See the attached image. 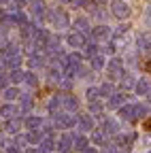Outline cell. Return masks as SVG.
<instances>
[{
  "label": "cell",
  "mask_w": 151,
  "mask_h": 153,
  "mask_svg": "<svg viewBox=\"0 0 151 153\" xmlns=\"http://www.w3.org/2000/svg\"><path fill=\"white\" fill-rule=\"evenodd\" d=\"M47 19H49V24H51L55 30H66V28L70 26V17H68V13H66L64 9H60V7H55V9L47 11Z\"/></svg>",
  "instance_id": "obj_1"
},
{
  "label": "cell",
  "mask_w": 151,
  "mask_h": 153,
  "mask_svg": "<svg viewBox=\"0 0 151 153\" xmlns=\"http://www.w3.org/2000/svg\"><path fill=\"white\" fill-rule=\"evenodd\" d=\"M109 13L115 19L123 22V19H128L132 15V7L128 0H109Z\"/></svg>",
  "instance_id": "obj_2"
},
{
  "label": "cell",
  "mask_w": 151,
  "mask_h": 153,
  "mask_svg": "<svg viewBox=\"0 0 151 153\" xmlns=\"http://www.w3.org/2000/svg\"><path fill=\"white\" fill-rule=\"evenodd\" d=\"M53 123L58 130H70V128L77 126V115L70 113V111H66V113L58 111V113H53Z\"/></svg>",
  "instance_id": "obj_3"
},
{
  "label": "cell",
  "mask_w": 151,
  "mask_h": 153,
  "mask_svg": "<svg viewBox=\"0 0 151 153\" xmlns=\"http://www.w3.org/2000/svg\"><path fill=\"white\" fill-rule=\"evenodd\" d=\"M113 38V28L106 26V24H100L96 28H91V41L98 43V45H104Z\"/></svg>",
  "instance_id": "obj_4"
},
{
  "label": "cell",
  "mask_w": 151,
  "mask_h": 153,
  "mask_svg": "<svg viewBox=\"0 0 151 153\" xmlns=\"http://www.w3.org/2000/svg\"><path fill=\"white\" fill-rule=\"evenodd\" d=\"M28 7H30V15L34 19V24L36 26H43L45 17H47V4L43 2V0H32Z\"/></svg>",
  "instance_id": "obj_5"
},
{
  "label": "cell",
  "mask_w": 151,
  "mask_h": 153,
  "mask_svg": "<svg viewBox=\"0 0 151 153\" xmlns=\"http://www.w3.org/2000/svg\"><path fill=\"white\" fill-rule=\"evenodd\" d=\"M123 60L121 57H111V62L106 64V74H109V79L111 81H119L121 76H123Z\"/></svg>",
  "instance_id": "obj_6"
},
{
  "label": "cell",
  "mask_w": 151,
  "mask_h": 153,
  "mask_svg": "<svg viewBox=\"0 0 151 153\" xmlns=\"http://www.w3.org/2000/svg\"><path fill=\"white\" fill-rule=\"evenodd\" d=\"M66 43H68L72 49H83V47L87 45V36H85L83 32H79V30H72V32L66 36Z\"/></svg>",
  "instance_id": "obj_7"
},
{
  "label": "cell",
  "mask_w": 151,
  "mask_h": 153,
  "mask_svg": "<svg viewBox=\"0 0 151 153\" xmlns=\"http://www.w3.org/2000/svg\"><path fill=\"white\" fill-rule=\"evenodd\" d=\"M77 130H81V132H91L94 130V117L89 113L77 115Z\"/></svg>",
  "instance_id": "obj_8"
},
{
  "label": "cell",
  "mask_w": 151,
  "mask_h": 153,
  "mask_svg": "<svg viewBox=\"0 0 151 153\" xmlns=\"http://www.w3.org/2000/svg\"><path fill=\"white\" fill-rule=\"evenodd\" d=\"M26 64H28L32 70H36V68H43V66H45V55H43V51H32V53L28 55Z\"/></svg>",
  "instance_id": "obj_9"
},
{
  "label": "cell",
  "mask_w": 151,
  "mask_h": 153,
  "mask_svg": "<svg viewBox=\"0 0 151 153\" xmlns=\"http://www.w3.org/2000/svg\"><path fill=\"white\" fill-rule=\"evenodd\" d=\"M62 108H64V111L74 113V111L79 108V100H77V96H72V94H62Z\"/></svg>",
  "instance_id": "obj_10"
},
{
  "label": "cell",
  "mask_w": 151,
  "mask_h": 153,
  "mask_svg": "<svg viewBox=\"0 0 151 153\" xmlns=\"http://www.w3.org/2000/svg\"><path fill=\"white\" fill-rule=\"evenodd\" d=\"M70 147H72V134H62L60 140H55V149L60 153H68Z\"/></svg>",
  "instance_id": "obj_11"
},
{
  "label": "cell",
  "mask_w": 151,
  "mask_h": 153,
  "mask_svg": "<svg viewBox=\"0 0 151 153\" xmlns=\"http://www.w3.org/2000/svg\"><path fill=\"white\" fill-rule=\"evenodd\" d=\"M136 45H138V51L149 53L151 51V34H145V32L136 34Z\"/></svg>",
  "instance_id": "obj_12"
},
{
  "label": "cell",
  "mask_w": 151,
  "mask_h": 153,
  "mask_svg": "<svg viewBox=\"0 0 151 153\" xmlns=\"http://www.w3.org/2000/svg\"><path fill=\"white\" fill-rule=\"evenodd\" d=\"M102 132H104V134H113V136H115L117 132H121L119 121H117V119H111V117H106V119L102 121Z\"/></svg>",
  "instance_id": "obj_13"
},
{
  "label": "cell",
  "mask_w": 151,
  "mask_h": 153,
  "mask_svg": "<svg viewBox=\"0 0 151 153\" xmlns=\"http://www.w3.org/2000/svg\"><path fill=\"white\" fill-rule=\"evenodd\" d=\"M24 126H26V130H43V117H39V115H28L24 119Z\"/></svg>",
  "instance_id": "obj_14"
},
{
  "label": "cell",
  "mask_w": 151,
  "mask_h": 153,
  "mask_svg": "<svg viewBox=\"0 0 151 153\" xmlns=\"http://www.w3.org/2000/svg\"><path fill=\"white\" fill-rule=\"evenodd\" d=\"M134 89H136L138 96H147V91L151 89V79H149V76H141V79H136Z\"/></svg>",
  "instance_id": "obj_15"
},
{
  "label": "cell",
  "mask_w": 151,
  "mask_h": 153,
  "mask_svg": "<svg viewBox=\"0 0 151 153\" xmlns=\"http://www.w3.org/2000/svg\"><path fill=\"white\" fill-rule=\"evenodd\" d=\"M39 149H41L43 153H51V151L55 149V138H53V134H45V136L41 138V143H39Z\"/></svg>",
  "instance_id": "obj_16"
},
{
  "label": "cell",
  "mask_w": 151,
  "mask_h": 153,
  "mask_svg": "<svg viewBox=\"0 0 151 153\" xmlns=\"http://www.w3.org/2000/svg\"><path fill=\"white\" fill-rule=\"evenodd\" d=\"M119 117L126 119V121H136L134 104H121V106H119Z\"/></svg>",
  "instance_id": "obj_17"
},
{
  "label": "cell",
  "mask_w": 151,
  "mask_h": 153,
  "mask_svg": "<svg viewBox=\"0 0 151 153\" xmlns=\"http://www.w3.org/2000/svg\"><path fill=\"white\" fill-rule=\"evenodd\" d=\"M22 126H24V121H22V119H17V117H11V119H7L4 134H19Z\"/></svg>",
  "instance_id": "obj_18"
},
{
  "label": "cell",
  "mask_w": 151,
  "mask_h": 153,
  "mask_svg": "<svg viewBox=\"0 0 151 153\" xmlns=\"http://www.w3.org/2000/svg\"><path fill=\"white\" fill-rule=\"evenodd\" d=\"M72 26H74V30H79V32H83V34L91 32V24H89V19H87V17H83V15H79L77 19H74Z\"/></svg>",
  "instance_id": "obj_19"
},
{
  "label": "cell",
  "mask_w": 151,
  "mask_h": 153,
  "mask_svg": "<svg viewBox=\"0 0 151 153\" xmlns=\"http://www.w3.org/2000/svg\"><path fill=\"white\" fill-rule=\"evenodd\" d=\"M126 100H128V96H123V94H111L106 106H109L111 111H113V108H119L121 104H126Z\"/></svg>",
  "instance_id": "obj_20"
},
{
  "label": "cell",
  "mask_w": 151,
  "mask_h": 153,
  "mask_svg": "<svg viewBox=\"0 0 151 153\" xmlns=\"http://www.w3.org/2000/svg\"><path fill=\"white\" fill-rule=\"evenodd\" d=\"M62 108V94H55V96H51V98L47 100V111L53 115V113H58Z\"/></svg>",
  "instance_id": "obj_21"
},
{
  "label": "cell",
  "mask_w": 151,
  "mask_h": 153,
  "mask_svg": "<svg viewBox=\"0 0 151 153\" xmlns=\"http://www.w3.org/2000/svg\"><path fill=\"white\" fill-rule=\"evenodd\" d=\"M19 113V106H15V104H2L0 106V115H2L4 119H11V117H15V115Z\"/></svg>",
  "instance_id": "obj_22"
},
{
  "label": "cell",
  "mask_w": 151,
  "mask_h": 153,
  "mask_svg": "<svg viewBox=\"0 0 151 153\" xmlns=\"http://www.w3.org/2000/svg\"><path fill=\"white\" fill-rule=\"evenodd\" d=\"M89 66H91V70H102L104 66H106V57L104 55H100V53H96V55H91L89 57Z\"/></svg>",
  "instance_id": "obj_23"
},
{
  "label": "cell",
  "mask_w": 151,
  "mask_h": 153,
  "mask_svg": "<svg viewBox=\"0 0 151 153\" xmlns=\"http://www.w3.org/2000/svg\"><path fill=\"white\" fill-rule=\"evenodd\" d=\"M91 143H94V147H104L106 134L102 130H91Z\"/></svg>",
  "instance_id": "obj_24"
},
{
  "label": "cell",
  "mask_w": 151,
  "mask_h": 153,
  "mask_svg": "<svg viewBox=\"0 0 151 153\" xmlns=\"http://www.w3.org/2000/svg\"><path fill=\"white\" fill-rule=\"evenodd\" d=\"M62 70H60V66L55 68V66H51V68H47V79L51 81V83H60L62 81Z\"/></svg>",
  "instance_id": "obj_25"
},
{
  "label": "cell",
  "mask_w": 151,
  "mask_h": 153,
  "mask_svg": "<svg viewBox=\"0 0 151 153\" xmlns=\"http://www.w3.org/2000/svg\"><path fill=\"white\" fill-rule=\"evenodd\" d=\"M87 143H89V140L83 136V134H72V147L77 149V151H83V149L87 147Z\"/></svg>",
  "instance_id": "obj_26"
},
{
  "label": "cell",
  "mask_w": 151,
  "mask_h": 153,
  "mask_svg": "<svg viewBox=\"0 0 151 153\" xmlns=\"http://www.w3.org/2000/svg\"><path fill=\"white\" fill-rule=\"evenodd\" d=\"M41 138H43L41 130H28V134H26V143H32V145H39Z\"/></svg>",
  "instance_id": "obj_27"
},
{
  "label": "cell",
  "mask_w": 151,
  "mask_h": 153,
  "mask_svg": "<svg viewBox=\"0 0 151 153\" xmlns=\"http://www.w3.org/2000/svg\"><path fill=\"white\" fill-rule=\"evenodd\" d=\"M2 96H4V100H7V102H13V100L19 98L22 94H19V89H17V87H4Z\"/></svg>",
  "instance_id": "obj_28"
},
{
  "label": "cell",
  "mask_w": 151,
  "mask_h": 153,
  "mask_svg": "<svg viewBox=\"0 0 151 153\" xmlns=\"http://www.w3.org/2000/svg\"><path fill=\"white\" fill-rule=\"evenodd\" d=\"M26 79V72H22L19 68H13L11 70V74H9V81L13 83V85H17V83H22Z\"/></svg>",
  "instance_id": "obj_29"
},
{
  "label": "cell",
  "mask_w": 151,
  "mask_h": 153,
  "mask_svg": "<svg viewBox=\"0 0 151 153\" xmlns=\"http://www.w3.org/2000/svg\"><path fill=\"white\" fill-rule=\"evenodd\" d=\"M134 83H136L134 74H126V72H123V76H121V87H123V89H134Z\"/></svg>",
  "instance_id": "obj_30"
},
{
  "label": "cell",
  "mask_w": 151,
  "mask_h": 153,
  "mask_svg": "<svg viewBox=\"0 0 151 153\" xmlns=\"http://www.w3.org/2000/svg\"><path fill=\"white\" fill-rule=\"evenodd\" d=\"M134 113H136V119H145L149 115V104H134Z\"/></svg>",
  "instance_id": "obj_31"
},
{
  "label": "cell",
  "mask_w": 151,
  "mask_h": 153,
  "mask_svg": "<svg viewBox=\"0 0 151 153\" xmlns=\"http://www.w3.org/2000/svg\"><path fill=\"white\" fill-rule=\"evenodd\" d=\"M19 111H24V113H30V111H32V98H30V96L22 94V104H19Z\"/></svg>",
  "instance_id": "obj_32"
},
{
  "label": "cell",
  "mask_w": 151,
  "mask_h": 153,
  "mask_svg": "<svg viewBox=\"0 0 151 153\" xmlns=\"http://www.w3.org/2000/svg\"><path fill=\"white\" fill-rule=\"evenodd\" d=\"M102 111H104V106H102L98 100H91V102H89V113H91V117H94V115H102Z\"/></svg>",
  "instance_id": "obj_33"
},
{
  "label": "cell",
  "mask_w": 151,
  "mask_h": 153,
  "mask_svg": "<svg viewBox=\"0 0 151 153\" xmlns=\"http://www.w3.org/2000/svg\"><path fill=\"white\" fill-rule=\"evenodd\" d=\"M24 81H26L30 87H36V85H39V76H36V72L30 70V72H26V79H24Z\"/></svg>",
  "instance_id": "obj_34"
},
{
  "label": "cell",
  "mask_w": 151,
  "mask_h": 153,
  "mask_svg": "<svg viewBox=\"0 0 151 153\" xmlns=\"http://www.w3.org/2000/svg\"><path fill=\"white\" fill-rule=\"evenodd\" d=\"M85 96H87L89 102H91V100H98V98H100V89H98V87H87Z\"/></svg>",
  "instance_id": "obj_35"
},
{
  "label": "cell",
  "mask_w": 151,
  "mask_h": 153,
  "mask_svg": "<svg viewBox=\"0 0 151 153\" xmlns=\"http://www.w3.org/2000/svg\"><path fill=\"white\" fill-rule=\"evenodd\" d=\"M98 89H100V96H106V98H109V96L113 94V83H111V81H106V83H102Z\"/></svg>",
  "instance_id": "obj_36"
},
{
  "label": "cell",
  "mask_w": 151,
  "mask_h": 153,
  "mask_svg": "<svg viewBox=\"0 0 151 153\" xmlns=\"http://www.w3.org/2000/svg\"><path fill=\"white\" fill-rule=\"evenodd\" d=\"M66 60H68L72 66H81V60H83V55H81V53H70V55H66Z\"/></svg>",
  "instance_id": "obj_37"
},
{
  "label": "cell",
  "mask_w": 151,
  "mask_h": 153,
  "mask_svg": "<svg viewBox=\"0 0 151 153\" xmlns=\"http://www.w3.org/2000/svg\"><path fill=\"white\" fill-rule=\"evenodd\" d=\"M143 24L151 28V2L145 7V13H143Z\"/></svg>",
  "instance_id": "obj_38"
},
{
  "label": "cell",
  "mask_w": 151,
  "mask_h": 153,
  "mask_svg": "<svg viewBox=\"0 0 151 153\" xmlns=\"http://www.w3.org/2000/svg\"><path fill=\"white\" fill-rule=\"evenodd\" d=\"M87 45H89V47L85 49V55H87V57H91V55H96V53H98V43H94V41H91V43H87Z\"/></svg>",
  "instance_id": "obj_39"
},
{
  "label": "cell",
  "mask_w": 151,
  "mask_h": 153,
  "mask_svg": "<svg viewBox=\"0 0 151 153\" xmlns=\"http://www.w3.org/2000/svg\"><path fill=\"white\" fill-rule=\"evenodd\" d=\"M102 11H104V9H100V4H96V7L91 9V15L98 17V19H106V13H102Z\"/></svg>",
  "instance_id": "obj_40"
},
{
  "label": "cell",
  "mask_w": 151,
  "mask_h": 153,
  "mask_svg": "<svg viewBox=\"0 0 151 153\" xmlns=\"http://www.w3.org/2000/svg\"><path fill=\"white\" fill-rule=\"evenodd\" d=\"M70 4H72L74 9H85V7L89 4V0H70Z\"/></svg>",
  "instance_id": "obj_41"
},
{
  "label": "cell",
  "mask_w": 151,
  "mask_h": 153,
  "mask_svg": "<svg viewBox=\"0 0 151 153\" xmlns=\"http://www.w3.org/2000/svg\"><path fill=\"white\" fill-rule=\"evenodd\" d=\"M19 149H22L19 145H7V151L4 153H19Z\"/></svg>",
  "instance_id": "obj_42"
},
{
  "label": "cell",
  "mask_w": 151,
  "mask_h": 153,
  "mask_svg": "<svg viewBox=\"0 0 151 153\" xmlns=\"http://www.w3.org/2000/svg\"><path fill=\"white\" fill-rule=\"evenodd\" d=\"M13 2H15V7H19V9H24V7H28V4L32 2V0H13Z\"/></svg>",
  "instance_id": "obj_43"
},
{
  "label": "cell",
  "mask_w": 151,
  "mask_h": 153,
  "mask_svg": "<svg viewBox=\"0 0 151 153\" xmlns=\"http://www.w3.org/2000/svg\"><path fill=\"white\" fill-rule=\"evenodd\" d=\"M102 153H119V149L111 145V147H104V149H102Z\"/></svg>",
  "instance_id": "obj_44"
},
{
  "label": "cell",
  "mask_w": 151,
  "mask_h": 153,
  "mask_svg": "<svg viewBox=\"0 0 151 153\" xmlns=\"http://www.w3.org/2000/svg\"><path fill=\"white\" fill-rule=\"evenodd\" d=\"M4 87H7V76L0 74V89H4Z\"/></svg>",
  "instance_id": "obj_45"
},
{
  "label": "cell",
  "mask_w": 151,
  "mask_h": 153,
  "mask_svg": "<svg viewBox=\"0 0 151 153\" xmlns=\"http://www.w3.org/2000/svg\"><path fill=\"white\" fill-rule=\"evenodd\" d=\"M143 143H145V145H151V134H145V136H143Z\"/></svg>",
  "instance_id": "obj_46"
},
{
  "label": "cell",
  "mask_w": 151,
  "mask_h": 153,
  "mask_svg": "<svg viewBox=\"0 0 151 153\" xmlns=\"http://www.w3.org/2000/svg\"><path fill=\"white\" fill-rule=\"evenodd\" d=\"M83 153H98V149H94V147H85Z\"/></svg>",
  "instance_id": "obj_47"
},
{
  "label": "cell",
  "mask_w": 151,
  "mask_h": 153,
  "mask_svg": "<svg viewBox=\"0 0 151 153\" xmlns=\"http://www.w3.org/2000/svg\"><path fill=\"white\" fill-rule=\"evenodd\" d=\"M26 153H43V151H41V149H39V147H32V149H28V151H26Z\"/></svg>",
  "instance_id": "obj_48"
},
{
  "label": "cell",
  "mask_w": 151,
  "mask_h": 153,
  "mask_svg": "<svg viewBox=\"0 0 151 153\" xmlns=\"http://www.w3.org/2000/svg\"><path fill=\"white\" fill-rule=\"evenodd\" d=\"M7 145V136H4V134H0V147H4Z\"/></svg>",
  "instance_id": "obj_49"
},
{
  "label": "cell",
  "mask_w": 151,
  "mask_h": 153,
  "mask_svg": "<svg viewBox=\"0 0 151 153\" xmlns=\"http://www.w3.org/2000/svg\"><path fill=\"white\" fill-rule=\"evenodd\" d=\"M147 102H149V104H151V89H149V91H147Z\"/></svg>",
  "instance_id": "obj_50"
},
{
  "label": "cell",
  "mask_w": 151,
  "mask_h": 153,
  "mask_svg": "<svg viewBox=\"0 0 151 153\" xmlns=\"http://www.w3.org/2000/svg\"><path fill=\"white\" fill-rule=\"evenodd\" d=\"M96 4H104V2H109V0H94Z\"/></svg>",
  "instance_id": "obj_51"
},
{
  "label": "cell",
  "mask_w": 151,
  "mask_h": 153,
  "mask_svg": "<svg viewBox=\"0 0 151 153\" xmlns=\"http://www.w3.org/2000/svg\"><path fill=\"white\" fill-rule=\"evenodd\" d=\"M9 2H13V0H0V4H9Z\"/></svg>",
  "instance_id": "obj_52"
},
{
  "label": "cell",
  "mask_w": 151,
  "mask_h": 153,
  "mask_svg": "<svg viewBox=\"0 0 151 153\" xmlns=\"http://www.w3.org/2000/svg\"><path fill=\"white\" fill-rule=\"evenodd\" d=\"M2 36H4V30H2V28H0V41H2Z\"/></svg>",
  "instance_id": "obj_53"
},
{
  "label": "cell",
  "mask_w": 151,
  "mask_h": 153,
  "mask_svg": "<svg viewBox=\"0 0 151 153\" xmlns=\"http://www.w3.org/2000/svg\"><path fill=\"white\" fill-rule=\"evenodd\" d=\"M62 2H70V0H62Z\"/></svg>",
  "instance_id": "obj_54"
},
{
  "label": "cell",
  "mask_w": 151,
  "mask_h": 153,
  "mask_svg": "<svg viewBox=\"0 0 151 153\" xmlns=\"http://www.w3.org/2000/svg\"><path fill=\"white\" fill-rule=\"evenodd\" d=\"M68 153H72V151H68Z\"/></svg>",
  "instance_id": "obj_55"
},
{
  "label": "cell",
  "mask_w": 151,
  "mask_h": 153,
  "mask_svg": "<svg viewBox=\"0 0 151 153\" xmlns=\"http://www.w3.org/2000/svg\"><path fill=\"white\" fill-rule=\"evenodd\" d=\"M149 153H151V151H149Z\"/></svg>",
  "instance_id": "obj_56"
}]
</instances>
